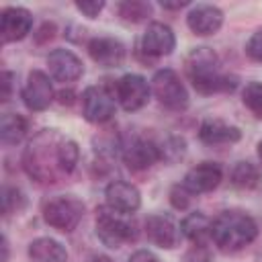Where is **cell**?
I'll return each instance as SVG.
<instances>
[{"label": "cell", "instance_id": "1", "mask_svg": "<svg viewBox=\"0 0 262 262\" xmlns=\"http://www.w3.org/2000/svg\"><path fill=\"white\" fill-rule=\"evenodd\" d=\"M63 135H59L55 129L41 131L25 149L23 154V166L31 178L43 184H53L61 176H66L61 166V143Z\"/></svg>", "mask_w": 262, "mask_h": 262}, {"label": "cell", "instance_id": "2", "mask_svg": "<svg viewBox=\"0 0 262 262\" xmlns=\"http://www.w3.org/2000/svg\"><path fill=\"white\" fill-rule=\"evenodd\" d=\"M186 74L201 94L231 92L235 88V78H229L219 72V57L209 47H196L186 57Z\"/></svg>", "mask_w": 262, "mask_h": 262}, {"label": "cell", "instance_id": "3", "mask_svg": "<svg viewBox=\"0 0 262 262\" xmlns=\"http://www.w3.org/2000/svg\"><path fill=\"white\" fill-rule=\"evenodd\" d=\"M258 235L256 221L242 211H223L211 223V237L223 252H237Z\"/></svg>", "mask_w": 262, "mask_h": 262}, {"label": "cell", "instance_id": "4", "mask_svg": "<svg viewBox=\"0 0 262 262\" xmlns=\"http://www.w3.org/2000/svg\"><path fill=\"white\" fill-rule=\"evenodd\" d=\"M96 235L108 248H121L127 242L137 237L135 225L123 217V213L113 211L111 207H100L96 211Z\"/></svg>", "mask_w": 262, "mask_h": 262}, {"label": "cell", "instance_id": "5", "mask_svg": "<svg viewBox=\"0 0 262 262\" xmlns=\"http://www.w3.org/2000/svg\"><path fill=\"white\" fill-rule=\"evenodd\" d=\"M82 215H84V203L80 199H76L74 194L55 196V199L47 201L43 207L45 221L63 233L74 231L78 227V223L82 221Z\"/></svg>", "mask_w": 262, "mask_h": 262}, {"label": "cell", "instance_id": "6", "mask_svg": "<svg viewBox=\"0 0 262 262\" xmlns=\"http://www.w3.org/2000/svg\"><path fill=\"white\" fill-rule=\"evenodd\" d=\"M151 90L156 98L170 111H184L188 106V92L174 70L166 68V70L156 72L151 80Z\"/></svg>", "mask_w": 262, "mask_h": 262}, {"label": "cell", "instance_id": "7", "mask_svg": "<svg viewBox=\"0 0 262 262\" xmlns=\"http://www.w3.org/2000/svg\"><path fill=\"white\" fill-rule=\"evenodd\" d=\"M115 94L125 111H139L149 98V86L145 78L137 74H125L123 78L117 80Z\"/></svg>", "mask_w": 262, "mask_h": 262}, {"label": "cell", "instance_id": "8", "mask_svg": "<svg viewBox=\"0 0 262 262\" xmlns=\"http://www.w3.org/2000/svg\"><path fill=\"white\" fill-rule=\"evenodd\" d=\"M82 111L86 121L90 123H104L115 113V100L102 86H88L82 94Z\"/></svg>", "mask_w": 262, "mask_h": 262}, {"label": "cell", "instance_id": "9", "mask_svg": "<svg viewBox=\"0 0 262 262\" xmlns=\"http://www.w3.org/2000/svg\"><path fill=\"white\" fill-rule=\"evenodd\" d=\"M31 27H33V16L27 8L8 6L0 14V35L4 43H14V41L25 39Z\"/></svg>", "mask_w": 262, "mask_h": 262}, {"label": "cell", "instance_id": "10", "mask_svg": "<svg viewBox=\"0 0 262 262\" xmlns=\"http://www.w3.org/2000/svg\"><path fill=\"white\" fill-rule=\"evenodd\" d=\"M223 178V170L219 164L215 162H201L194 168H190L182 180V186L190 192V194H201V192H209L213 188H217V184Z\"/></svg>", "mask_w": 262, "mask_h": 262}, {"label": "cell", "instance_id": "11", "mask_svg": "<svg viewBox=\"0 0 262 262\" xmlns=\"http://www.w3.org/2000/svg\"><path fill=\"white\" fill-rule=\"evenodd\" d=\"M53 98V86L41 70H33L27 78V84L23 88V102L31 111H43L49 106Z\"/></svg>", "mask_w": 262, "mask_h": 262}, {"label": "cell", "instance_id": "12", "mask_svg": "<svg viewBox=\"0 0 262 262\" xmlns=\"http://www.w3.org/2000/svg\"><path fill=\"white\" fill-rule=\"evenodd\" d=\"M104 196H106V207H111L113 211H119L123 215L137 211L141 205V194H139L137 186H133L131 182H125V180L111 182L104 190Z\"/></svg>", "mask_w": 262, "mask_h": 262}, {"label": "cell", "instance_id": "13", "mask_svg": "<svg viewBox=\"0 0 262 262\" xmlns=\"http://www.w3.org/2000/svg\"><path fill=\"white\" fill-rule=\"evenodd\" d=\"M176 45V39H174V33L168 25L164 23H151L143 37H141V49L151 55V57H160V55H170L172 49Z\"/></svg>", "mask_w": 262, "mask_h": 262}, {"label": "cell", "instance_id": "14", "mask_svg": "<svg viewBox=\"0 0 262 262\" xmlns=\"http://www.w3.org/2000/svg\"><path fill=\"white\" fill-rule=\"evenodd\" d=\"M47 66L57 82H74L84 72L80 57L70 49H53L47 57Z\"/></svg>", "mask_w": 262, "mask_h": 262}, {"label": "cell", "instance_id": "15", "mask_svg": "<svg viewBox=\"0 0 262 262\" xmlns=\"http://www.w3.org/2000/svg\"><path fill=\"white\" fill-rule=\"evenodd\" d=\"M186 25L194 35H213L223 25V12L213 4H199L188 12Z\"/></svg>", "mask_w": 262, "mask_h": 262}, {"label": "cell", "instance_id": "16", "mask_svg": "<svg viewBox=\"0 0 262 262\" xmlns=\"http://www.w3.org/2000/svg\"><path fill=\"white\" fill-rule=\"evenodd\" d=\"M158 160H162L160 156V147L147 139H133L129 145H125L123 149V162L131 168V170H145L149 166H154Z\"/></svg>", "mask_w": 262, "mask_h": 262}, {"label": "cell", "instance_id": "17", "mask_svg": "<svg viewBox=\"0 0 262 262\" xmlns=\"http://www.w3.org/2000/svg\"><path fill=\"white\" fill-rule=\"evenodd\" d=\"M90 57L104 68H117L125 59V45L113 37H96L88 43Z\"/></svg>", "mask_w": 262, "mask_h": 262}, {"label": "cell", "instance_id": "18", "mask_svg": "<svg viewBox=\"0 0 262 262\" xmlns=\"http://www.w3.org/2000/svg\"><path fill=\"white\" fill-rule=\"evenodd\" d=\"M145 233L151 244L166 248V250L174 248L178 242V229L168 215H158V213L149 215L145 219Z\"/></svg>", "mask_w": 262, "mask_h": 262}, {"label": "cell", "instance_id": "19", "mask_svg": "<svg viewBox=\"0 0 262 262\" xmlns=\"http://www.w3.org/2000/svg\"><path fill=\"white\" fill-rule=\"evenodd\" d=\"M199 137L207 145H227V143L239 141L242 131L235 125H227L225 121L207 119V121H203V125L199 129Z\"/></svg>", "mask_w": 262, "mask_h": 262}, {"label": "cell", "instance_id": "20", "mask_svg": "<svg viewBox=\"0 0 262 262\" xmlns=\"http://www.w3.org/2000/svg\"><path fill=\"white\" fill-rule=\"evenodd\" d=\"M29 256L33 262H68L66 248L51 237H37L31 242Z\"/></svg>", "mask_w": 262, "mask_h": 262}, {"label": "cell", "instance_id": "21", "mask_svg": "<svg viewBox=\"0 0 262 262\" xmlns=\"http://www.w3.org/2000/svg\"><path fill=\"white\" fill-rule=\"evenodd\" d=\"M180 231L184 233V237H188L196 246H203V242L211 235V221L203 213H190L182 219Z\"/></svg>", "mask_w": 262, "mask_h": 262}, {"label": "cell", "instance_id": "22", "mask_svg": "<svg viewBox=\"0 0 262 262\" xmlns=\"http://www.w3.org/2000/svg\"><path fill=\"white\" fill-rule=\"evenodd\" d=\"M27 135V121L20 115L6 113L0 119V139L4 145H14Z\"/></svg>", "mask_w": 262, "mask_h": 262}, {"label": "cell", "instance_id": "23", "mask_svg": "<svg viewBox=\"0 0 262 262\" xmlns=\"http://www.w3.org/2000/svg\"><path fill=\"white\" fill-rule=\"evenodd\" d=\"M231 182H233V186H237L242 190L256 188L258 182H260L258 168L254 164H250V162H237L231 168Z\"/></svg>", "mask_w": 262, "mask_h": 262}, {"label": "cell", "instance_id": "24", "mask_svg": "<svg viewBox=\"0 0 262 262\" xmlns=\"http://www.w3.org/2000/svg\"><path fill=\"white\" fill-rule=\"evenodd\" d=\"M119 14L125 20L131 23H139L143 18H147L151 14V4L149 2H141V0H125L119 4Z\"/></svg>", "mask_w": 262, "mask_h": 262}, {"label": "cell", "instance_id": "25", "mask_svg": "<svg viewBox=\"0 0 262 262\" xmlns=\"http://www.w3.org/2000/svg\"><path fill=\"white\" fill-rule=\"evenodd\" d=\"M27 205V199L25 194L18 190V188H10V186H4L2 190V213L8 217L12 213H18L23 211Z\"/></svg>", "mask_w": 262, "mask_h": 262}, {"label": "cell", "instance_id": "26", "mask_svg": "<svg viewBox=\"0 0 262 262\" xmlns=\"http://www.w3.org/2000/svg\"><path fill=\"white\" fill-rule=\"evenodd\" d=\"M242 100L256 117H262V82H250L242 92Z\"/></svg>", "mask_w": 262, "mask_h": 262}, {"label": "cell", "instance_id": "27", "mask_svg": "<svg viewBox=\"0 0 262 262\" xmlns=\"http://www.w3.org/2000/svg\"><path fill=\"white\" fill-rule=\"evenodd\" d=\"M184 151H186V143H184L182 137H168V139L162 143V147H160V156H162V160H166V162H176V160H180V158L184 156Z\"/></svg>", "mask_w": 262, "mask_h": 262}, {"label": "cell", "instance_id": "28", "mask_svg": "<svg viewBox=\"0 0 262 262\" xmlns=\"http://www.w3.org/2000/svg\"><path fill=\"white\" fill-rule=\"evenodd\" d=\"M188 194H190V192H188L182 184L174 186V188L170 190V203H172V207H174V209H186L188 203H190V196H188Z\"/></svg>", "mask_w": 262, "mask_h": 262}, {"label": "cell", "instance_id": "29", "mask_svg": "<svg viewBox=\"0 0 262 262\" xmlns=\"http://www.w3.org/2000/svg\"><path fill=\"white\" fill-rule=\"evenodd\" d=\"M76 8L86 14L88 18H96L98 12L104 8V2L102 0H82V2H76Z\"/></svg>", "mask_w": 262, "mask_h": 262}, {"label": "cell", "instance_id": "30", "mask_svg": "<svg viewBox=\"0 0 262 262\" xmlns=\"http://www.w3.org/2000/svg\"><path fill=\"white\" fill-rule=\"evenodd\" d=\"M246 53H248L252 59L262 61V31H258V33H254V35L250 37V41H248V45H246Z\"/></svg>", "mask_w": 262, "mask_h": 262}, {"label": "cell", "instance_id": "31", "mask_svg": "<svg viewBox=\"0 0 262 262\" xmlns=\"http://www.w3.org/2000/svg\"><path fill=\"white\" fill-rule=\"evenodd\" d=\"M186 262H211V258H209V252L203 246H194L186 254Z\"/></svg>", "mask_w": 262, "mask_h": 262}, {"label": "cell", "instance_id": "32", "mask_svg": "<svg viewBox=\"0 0 262 262\" xmlns=\"http://www.w3.org/2000/svg\"><path fill=\"white\" fill-rule=\"evenodd\" d=\"M12 80H14V74L12 72H2V102H6L10 98V92H12Z\"/></svg>", "mask_w": 262, "mask_h": 262}, {"label": "cell", "instance_id": "33", "mask_svg": "<svg viewBox=\"0 0 262 262\" xmlns=\"http://www.w3.org/2000/svg\"><path fill=\"white\" fill-rule=\"evenodd\" d=\"M127 262H160V260H158V256H156L154 252H149V250H137L135 254L129 256Z\"/></svg>", "mask_w": 262, "mask_h": 262}, {"label": "cell", "instance_id": "34", "mask_svg": "<svg viewBox=\"0 0 262 262\" xmlns=\"http://www.w3.org/2000/svg\"><path fill=\"white\" fill-rule=\"evenodd\" d=\"M39 33H41V35H37V41H39V43H43V39H47V37L51 39V37H53L55 27H53L51 23H45V25L41 27V31H39Z\"/></svg>", "mask_w": 262, "mask_h": 262}, {"label": "cell", "instance_id": "35", "mask_svg": "<svg viewBox=\"0 0 262 262\" xmlns=\"http://www.w3.org/2000/svg\"><path fill=\"white\" fill-rule=\"evenodd\" d=\"M59 102H61V104H72V102H74V92H72V90H68V92L61 90V92H59Z\"/></svg>", "mask_w": 262, "mask_h": 262}, {"label": "cell", "instance_id": "36", "mask_svg": "<svg viewBox=\"0 0 262 262\" xmlns=\"http://www.w3.org/2000/svg\"><path fill=\"white\" fill-rule=\"evenodd\" d=\"M188 4V0H178V2H168V0H162V6L164 8H182V6H186Z\"/></svg>", "mask_w": 262, "mask_h": 262}, {"label": "cell", "instance_id": "37", "mask_svg": "<svg viewBox=\"0 0 262 262\" xmlns=\"http://www.w3.org/2000/svg\"><path fill=\"white\" fill-rule=\"evenodd\" d=\"M0 262H8V239L2 237V260Z\"/></svg>", "mask_w": 262, "mask_h": 262}, {"label": "cell", "instance_id": "38", "mask_svg": "<svg viewBox=\"0 0 262 262\" xmlns=\"http://www.w3.org/2000/svg\"><path fill=\"white\" fill-rule=\"evenodd\" d=\"M92 262H113V260L106 256H96V258H92Z\"/></svg>", "mask_w": 262, "mask_h": 262}, {"label": "cell", "instance_id": "39", "mask_svg": "<svg viewBox=\"0 0 262 262\" xmlns=\"http://www.w3.org/2000/svg\"><path fill=\"white\" fill-rule=\"evenodd\" d=\"M258 158H260V164H262V141L258 143Z\"/></svg>", "mask_w": 262, "mask_h": 262}]
</instances>
